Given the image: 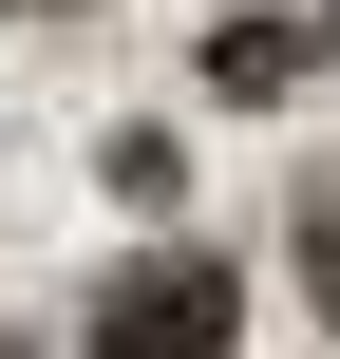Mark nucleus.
Instances as JSON below:
<instances>
[{
	"label": "nucleus",
	"instance_id": "f257e3e1",
	"mask_svg": "<svg viewBox=\"0 0 340 359\" xmlns=\"http://www.w3.org/2000/svg\"><path fill=\"white\" fill-rule=\"evenodd\" d=\"M95 359H227V265H132Z\"/></svg>",
	"mask_w": 340,
	"mask_h": 359
},
{
	"label": "nucleus",
	"instance_id": "f03ea898",
	"mask_svg": "<svg viewBox=\"0 0 340 359\" xmlns=\"http://www.w3.org/2000/svg\"><path fill=\"white\" fill-rule=\"evenodd\" d=\"M0 359H19V341H0Z\"/></svg>",
	"mask_w": 340,
	"mask_h": 359
}]
</instances>
